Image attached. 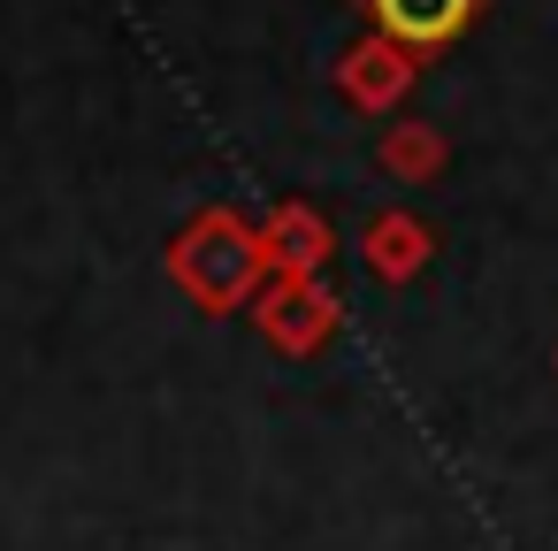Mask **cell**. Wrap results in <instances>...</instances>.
<instances>
[{"label":"cell","instance_id":"2","mask_svg":"<svg viewBox=\"0 0 558 551\" xmlns=\"http://www.w3.org/2000/svg\"><path fill=\"white\" fill-rule=\"evenodd\" d=\"M367 16H375V32L390 39V47H444V39H459V24L474 16V0H367Z\"/></svg>","mask_w":558,"mask_h":551},{"label":"cell","instance_id":"6","mask_svg":"<svg viewBox=\"0 0 558 551\" xmlns=\"http://www.w3.org/2000/svg\"><path fill=\"white\" fill-rule=\"evenodd\" d=\"M405 77H413V62H405V47H390V39L360 47V55H352V70H344L352 100H390V93H398Z\"/></svg>","mask_w":558,"mask_h":551},{"label":"cell","instance_id":"7","mask_svg":"<svg viewBox=\"0 0 558 551\" xmlns=\"http://www.w3.org/2000/svg\"><path fill=\"white\" fill-rule=\"evenodd\" d=\"M390 154H398V161H405V169H421V161H436V146H428V139H398V146H390Z\"/></svg>","mask_w":558,"mask_h":551},{"label":"cell","instance_id":"1","mask_svg":"<svg viewBox=\"0 0 558 551\" xmlns=\"http://www.w3.org/2000/svg\"><path fill=\"white\" fill-rule=\"evenodd\" d=\"M169 268H177V284H184L199 307L230 314V307L253 299V284H260V268H268V245H260V230H245L230 207H215V215H199V223L177 238Z\"/></svg>","mask_w":558,"mask_h":551},{"label":"cell","instance_id":"4","mask_svg":"<svg viewBox=\"0 0 558 551\" xmlns=\"http://www.w3.org/2000/svg\"><path fill=\"white\" fill-rule=\"evenodd\" d=\"M260 245H268V261H283L291 276H306V268L329 253V230H322V215H306V207H283V215L260 230Z\"/></svg>","mask_w":558,"mask_h":551},{"label":"cell","instance_id":"5","mask_svg":"<svg viewBox=\"0 0 558 551\" xmlns=\"http://www.w3.org/2000/svg\"><path fill=\"white\" fill-rule=\"evenodd\" d=\"M421 253H428V230H421L413 215H383V223H367V268H375V276H413Z\"/></svg>","mask_w":558,"mask_h":551},{"label":"cell","instance_id":"3","mask_svg":"<svg viewBox=\"0 0 558 551\" xmlns=\"http://www.w3.org/2000/svg\"><path fill=\"white\" fill-rule=\"evenodd\" d=\"M260 322H268V337H276V345L306 352V345L329 330V299H322V291H306V276H291V284L260 307Z\"/></svg>","mask_w":558,"mask_h":551}]
</instances>
